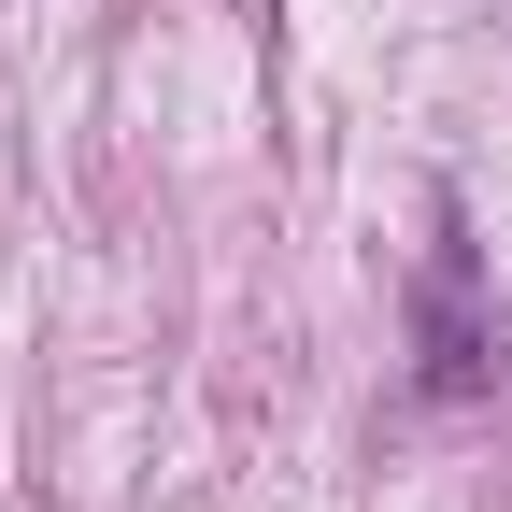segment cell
Returning <instances> with one entry per match:
<instances>
[{
  "label": "cell",
  "mask_w": 512,
  "mask_h": 512,
  "mask_svg": "<svg viewBox=\"0 0 512 512\" xmlns=\"http://www.w3.org/2000/svg\"><path fill=\"white\" fill-rule=\"evenodd\" d=\"M413 384H427V399H484V384H498L484 256H470V214H456V200H441V256L413 271Z\"/></svg>",
  "instance_id": "6da1fadb"
}]
</instances>
